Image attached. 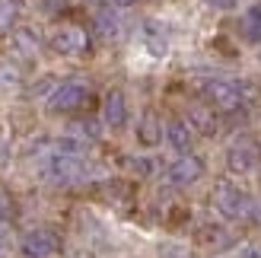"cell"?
Segmentation results:
<instances>
[{
    "mask_svg": "<svg viewBox=\"0 0 261 258\" xmlns=\"http://www.w3.org/2000/svg\"><path fill=\"white\" fill-rule=\"evenodd\" d=\"M201 89H204L207 106L214 112H223V115L239 112L245 106V96H249V86L242 80H207Z\"/></svg>",
    "mask_w": 261,
    "mask_h": 258,
    "instance_id": "obj_1",
    "label": "cell"
},
{
    "mask_svg": "<svg viewBox=\"0 0 261 258\" xmlns=\"http://www.w3.org/2000/svg\"><path fill=\"white\" fill-rule=\"evenodd\" d=\"M214 208L226 217V220H249L255 214V201L245 188L232 182H217L214 188Z\"/></svg>",
    "mask_w": 261,
    "mask_h": 258,
    "instance_id": "obj_2",
    "label": "cell"
},
{
    "mask_svg": "<svg viewBox=\"0 0 261 258\" xmlns=\"http://www.w3.org/2000/svg\"><path fill=\"white\" fill-rule=\"evenodd\" d=\"M89 102H93V89L83 80H67V83H58L55 93L48 99V109L58 112V115H73V112H83Z\"/></svg>",
    "mask_w": 261,
    "mask_h": 258,
    "instance_id": "obj_3",
    "label": "cell"
},
{
    "mask_svg": "<svg viewBox=\"0 0 261 258\" xmlns=\"http://www.w3.org/2000/svg\"><path fill=\"white\" fill-rule=\"evenodd\" d=\"M261 166V144L255 137H239L226 150V169L236 175H249Z\"/></svg>",
    "mask_w": 261,
    "mask_h": 258,
    "instance_id": "obj_4",
    "label": "cell"
},
{
    "mask_svg": "<svg viewBox=\"0 0 261 258\" xmlns=\"http://www.w3.org/2000/svg\"><path fill=\"white\" fill-rule=\"evenodd\" d=\"M51 48L64 58H80L89 51V32L76 22H64L51 32Z\"/></svg>",
    "mask_w": 261,
    "mask_h": 258,
    "instance_id": "obj_5",
    "label": "cell"
},
{
    "mask_svg": "<svg viewBox=\"0 0 261 258\" xmlns=\"http://www.w3.org/2000/svg\"><path fill=\"white\" fill-rule=\"evenodd\" d=\"M19 252L25 258H51L61 252V236L51 226H35L19 239Z\"/></svg>",
    "mask_w": 261,
    "mask_h": 258,
    "instance_id": "obj_6",
    "label": "cell"
},
{
    "mask_svg": "<svg viewBox=\"0 0 261 258\" xmlns=\"http://www.w3.org/2000/svg\"><path fill=\"white\" fill-rule=\"evenodd\" d=\"M169 182L172 185H178V188H188V185H194L198 178L204 175V160L201 157H194V153H181V157L169 166Z\"/></svg>",
    "mask_w": 261,
    "mask_h": 258,
    "instance_id": "obj_7",
    "label": "cell"
},
{
    "mask_svg": "<svg viewBox=\"0 0 261 258\" xmlns=\"http://www.w3.org/2000/svg\"><path fill=\"white\" fill-rule=\"evenodd\" d=\"M102 118H106V124L112 131H121L127 124V99L121 89H109L106 102H102Z\"/></svg>",
    "mask_w": 261,
    "mask_h": 258,
    "instance_id": "obj_8",
    "label": "cell"
},
{
    "mask_svg": "<svg viewBox=\"0 0 261 258\" xmlns=\"http://www.w3.org/2000/svg\"><path fill=\"white\" fill-rule=\"evenodd\" d=\"M194 242H198L201 249H229L232 233L223 223H204V226H198V233H194Z\"/></svg>",
    "mask_w": 261,
    "mask_h": 258,
    "instance_id": "obj_9",
    "label": "cell"
},
{
    "mask_svg": "<svg viewBox=\"0 0 261 258\" xmlns=\"http://www.w3.org/2000/svg\"><path fill=\"white\" fill-rule=\"evenodd\" d=\"M163 137H166L163 121L156 118L153 109H147V112L140 115V121H137V140H140V147H156V144H163Z\"/></svg>",
    "mask_w": 261,
    "mask_h": 258,
    "instance_id": "obj_10",
    "label": "cell"
},
{
    "mask_svg": "<svg viewBox=\"0 0 261 258\" xmlns=\"http://www.w3.org/2000/svg\"><path fill=\"white\" fill-rule=\"evenodd\" d=\"M166 144L172 150H178V153H188L194 147V127L188 121H178V118L169 121L166 124Z\"/></svg>",
    "mask_w": 261,
    "mask_h": 258,
    "instance_id": "obj_11",
    "label": "cell"
},
{
    "mask_svg": "<svg viewBox=\"0 0 261 258\" xmlns=\"http://www.w3.org/2000/svg\"><path fill=\"white\" fill-rule=\"evenodd\" d=\"M188 124L194 127V134L214 137L217 134V112L211 106H191L188 109Z\"/></svg>",
    "mask_w": 261,
    "mask_h": 258,
    "instance_id": "obj_12",
    "label": "cell"
},
{
    "mask_svg": "<svg viewBox=\"0 0 261 258\" xmlns=\"http://www.w3.org/2000/svg\"><path fill=\"white\" fill-rule=\"evenodd\" d=\"M242 35H245V42L261 45V4L245 10V16H242Z\"/></svg>",
    "mask_w": 261,
    "mask_h": 258,
    "instance_id": "obj_13",
    "label": "cell"
},
{
    "mask_svg": "<svg viewBox=\"0 0 261 258\" xmlns=\"http://www.w3.org/2000/svg\"><path fill=\"white\" fill-rule=\"evenodd\" d=\"M99 191H102L109 201H130V195H134V185L124 182V178H112V182H102Z\"/></svg>",
    "mask_w": 261,
    "mask_h": 258,
    "instance_id": "obj_14",
    "label": "cell"
},
{
    "mask_svg": "<svg viewBox=\"0 0 261 258\" xmlns=\"http://www.w3.org/2000/svg\"><path fill=\"white\" fill-rule=\"evenodd\" d=\"M16 16H19L16 0H0V32H10L16 25Z\"/></svg>",
    "mask_w": 261,
    "mask_h": 258,
    "instance_id": "obj_15",
    "label": "cell"
},
{
    "mask_svg": "<svg viewBox=\"0 0 261 258\" xmlns=\"http://www.w3.org/2000/svg\"><path fill=\"white\" fill-rule=\"evenodd\" d=\"M13 42H16V51H22L25 58H32L35 51H38V42H35V35H32L29 29H19V32H16V38H13Z\"/></svg>",
    "mask_w": 261,
    "mask_h": 258,
    "instance_id": "obj_16",
    "label": "cell"
},
{
    "mask_svg": "<svg viewBox=\"0 0 261 258\" xmlns=\"http://www.w3.org/2000/svg\"><path fill=\"white\" fill-rule=\"evenodd\" d=\"M96 25H99V32L106 35V38H115V35H118V16H115V13H99V16H96Z\"/></svg>",
    "mask_w": 261,
    "mask_h": 258,
    "instance_id": "obj_17",
    "label": "cell"
},
{
    "mask_svg": "<svg viewBox=\"0 0 261 258\" xmlns=\"http://www.w3.org/2000/svg\"><path fill=\"white\" fill-rule=\"evenodd\" d=\"M147 45L153 55H166V35L156 32V25H147Z\"/></svg>",
    "mask_w": 261,
    "mask_h": 258,
    "instance_id": "obj_18",
    "label": "cell"
},
{
    "mask_svg": "<svg viewBox=\"0 0 261 258\" xmlns=\"http://www.w3.org/2000/svg\"><path fill=\"white\" fill-rule=\"evenodd\" d=\"M13 214H16V201L7 188H0V220H10Z\"/></svg>",
    "mask_w": 261,
    "mask_h": 258,
    "instance_id": "obj_19",
    "label": "cell"
},
{
    "mask_svg": "<svg viewBox=\"0 0 261 258\" xmlns=\"http://www.w3.org/2000/svg\"><path fill=\"white\" fill-rule=\"evenodd\" d=\"M127 166H130V169H134L137 175H150L156 163H153V160H127Z\"/></svg>",
    "mask_w": 261,
    "mask_h": 258,
    "instance_id": "obj_20",
    "label": "cell"
},
{
    "mask_svg": "<svg viewBox=\"0 0 261 258\" xmlns=\"http://www.w3.org/2000/svg\"><path fill=\"white\" fill-rule=\"evenodd\" d=\"M211 7H217V10H232L236 7V0H207Z\"/></svg>",
    "mask_w": 261,
    "mask_h": 258,
    "instance_id": "obj_21",
    "label": "cell"
},
{
    "mask_svg": "<svg viewBox=\"0 0 261 258\" xmlns=\"http://www.w3.org/2000/svg\"><path fill=\"white\" fill-rule=\"evenodd\" d=\"M112 4V10H127V7H134L137 0H109Z\"/></svg>",
    "mask_w": 261,
    "mask_h": 258,
    "instance_id": "obj_22",
    "label": "cell"
},
{
    "mask_svg": "<svg viewBox=\"0 0 261 258\" xmlns=\"http://www.w3.org/2000/svg\"><path fill=\"white\" fill-rule=\"evenodd\" d=\"M83 4H93V7H99V4H109V0H83Z\"/></svg>",
    "mask_w": 261,
    "mask_h": 258,
    "instance_id": "obj_23",
    "label": "cell"
}]
</instances>
